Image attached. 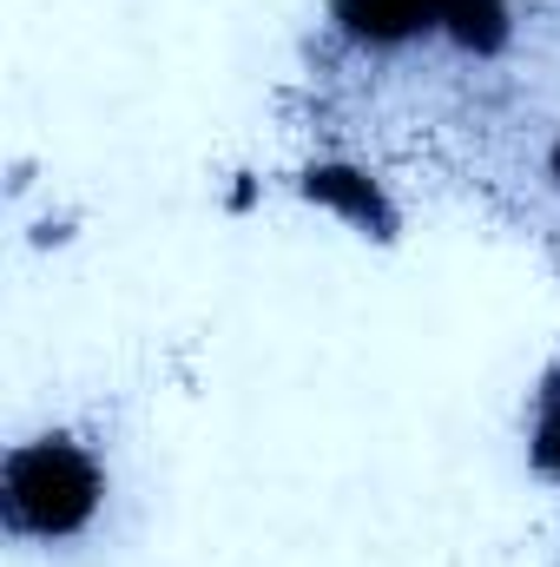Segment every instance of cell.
Here are the masks:
<instances>
[{"label": "cell", "instance_id": "6da1fadb", "mask_svg": "<svg viewBox=\"0 0 560 567\" xmlns=\"http://www.w3.org/2000/svg\"><path fill=\"white\" fill-rule=\"evenodd\" d=\"M113 475L93 442L46 429L0 455V535L27 548H66L106 515Z\"/></svg>", "mask_w": 560, "mask_h": 567}, {"label": "cell", "instance_id": "7a4b0ae2", "mask_svg": "<svg viewBox=\"0 0 560 567\" xmlns=\"http://www.w3.org/2000/svg\"><path fill=\"white\" fill-rule=\"evenodd\" d=\"M290 192H297L317 218L356 231L363 245H396V238H403V205H396V192H390L370 165H356V158H310V165L290 172Z\"/></svg>", "mask_w": 560, "mask_h": 567}, {"label": "cell", "instance_id": "3957f363", "mask_svg": "<svg viewBox=\"0 0 560 567\" xmlns=\"http://www.w3.org/2000/svg\"><path fill=\"white\" fill-rule=\"evenodd\" d=\"M330 27L356 53H403L416 40H435L442 0H330Z\"/></svg>", "mask_w": 560, "mask_h": 567}, {"label": "cell", "instance_id": "277c9868", "mask_svg": "<svg viewBox=\"0 0 560 567\" xmlns=\"http://www.w3.org/2000/svg\"><path fill=\"white\" fill-rule=\"evenodd\" d=\"M515 0H442L435 40L455 47L462 60H501L515 47Z\"/></svg>", "mask_w": 560, "mask_h": 567}, {"label": "cell", "instance_id": "5b68a950", "mask_svg": "<svg viewBox=\"0 0 560 567\" xmlns=\"http://www.w3.org/2000/svg\"><path fill=\"white\" fill-rule=\"evenodd\" d=\"M528 468L560 488V377L535 396V423H528Z\"/></svg>", "mask_w": 560, "mask_h": 567}, {"label": "cell", "instance_id": "8992f818", "mask_svg": "<svg viewBox=\"0 0 560 567\" xmlns=\"http://www.w3.org/2000/svg\"><path fill=\"white\" fill-rule=\"evenodd\" d=\"M541 178H548V185L560 192V133L548 140V152H541Z\"/></svg>", "mask_w": 560, "mask_h": 567}]
</instances>
